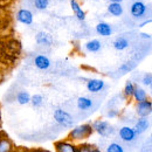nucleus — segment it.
Here are the masks:
<instances>
[{
	"label": "nucleus",
	"instance_id": "nucleus-1",
	"mask_svg": "<svg viewBox=\"0 0 152 152\" xmlns=\"http://www.w3.org/2000/svg\"><path fill=\"white\" fill-rule=\"evenodd\" d=\"M94 133V129L91 123H83L74 125L68 133V139L72 142H82L84 139H88Z\"/></svg>",
	"mask_w": 152,
	"mask_h": 152
},
{
	"label": "nucleus",
	"instance_id": "nucleus-2",
	"mask_svg": "<svg viewBox=\"0 0 152 152\" xmlns=\"http://www.w3.org/2000/svg\"><path fill=\"white\" fill-rule=\"evenodd\" d=\"M53 118L54 121L56 122L58 125H61L62 128H66V129H72L75 124V121H74V117L69 114L68 111L58 108L55 109L54 113H53Z\"/></svg>",
	"mask_w": 152,
	"mask_h": 152
},
{
	"label": "nucleus",
	"instance_id": "nucleus-3",
	"mask_svg": "<svg viewBox=\"0 0 152 152\" xmlns=\"http://www.w3.org/2000/svg\"><path fill=\"white\" fill-rule=\"evenodd\" d=\"M93 125V129H94V132H96L98 136L101 137H104V138H108L110 136H113L115 133V128L114 125H111L108 121L105 119H102V118H98L94 121L91 123Z\"/></svg>",
	"mask_w": 152,
	"mask_h": 152
},
{
	"label": "nucleus",
	"instance_id": "nucleus-4",
	"mask_svg": "<svg viewBox=\"0 0 152 152\" xmlns=\"http://www.w3.org/2000/svg\"><path fill=\"white\" fill-rule=\"evenodd\" d=\"M148 11H149V6L142 0H136L130 5V15L133 19L140 20L146 18Z\"/></svg>",
	"mask_w": 152,
	"mask_h": 152
},
{
	"label": "nucleus",
	"instance_id": "nucleus-5",
	"mask_svg": "<svg viewBox=\"0 0 152 152\" xmlns=\"http://www.w3.org/2000/svg\"><path fill=\"white\" fill-rule=\"evenodd\" d=\"M15 20L25 26H32L34 22V14L31 10L21 7L15 12Z\"/></svg>",
	"mask_w": 152,
	"mask_h": 152
},
{
	"label": "nucleus",
	"instance_id": "nucleus-6",
	"mask_svg": "<svg viewBox=\"0 0 152 152\" xmlns=\"http://www.w3.org/2000/svg\"><path fill=\"white\" fill-rule=\"evenodd\" d=\"M134 113L138 117H149L152 114V99L148 98L134 104Z\"/></svg>",
	"mask_w": 152,
	"mask_h": 152
},
{
	"label": "nucleus",
	"instance_id": "nucleus-7",
	"mask_svg": "<svg viewBox=\"0 0 152 152\" xmlns=\"http://www.w3.org/2000/svg\"><path fill=\"white\" fill-rule=\"evenodd\" d=\"M105 81L102 78H89L86 81V88L91 94H98L105 89Z\"/></svg>",
	"mask_w": 152,
	"mask_h": 152
},
{
	"label": "nucleus",
	"instance_id": "nucleus-8",
	"mask_svg": "<svg viewBox=\"0 0 152 152\" xmlns=\"http://www.w3.org/2000/svg\"><path fill=\"white\" fill-rule=\"evenodd\" d=\"M118 136H119V138H121L123 142H125V143H131V142H133V140L137 138L138 134L136 133L133 128L129 126V125H124V126L119 128V130H118Z\"/></svg>",
	"mask_w": 152,
	"mask_h": 152
},
{
	"label": "nucleus",
	"instance_id": "nucleus-9",
	"mask_svg": "<svg viewBox=\"0 0 152 152\" xmlns=\"http://www.w3.org/2000/svg\"><path fill=\"white\" fill-rule=\"evenodd\" d=\"M54 148L56 152H77V145L72 140H57Z\"/></svg>",
	"mask_w": 152,
	"mask_h": 152
},
{
	"label": "nucleus",
	"instance_id": "nucleus-10",
	"mask_svg": "<svg viewBox=\"0 0 152 152\" xmlns=\"http://www.w3.org/2000/svg\"><path fill=\"white\" fill-rule=\"evenodd\" d=\"M95 31L99 37H111L114 33V28L108 21H98L95 26Z\"/></svg>",
	"mask_w": 152,
	"mask_h": 152
},
{
	"label": "nucleus",
	"instance_id": "nucleus-11",
	"mask_svg": "<svg viewBox=\"0 0 152 152\" xmlns=\"http://www.w3.org/2000/svg\"><path fill=\"white\" fill-rule=\"evenodd\" d=\"M35 42L42 47H50L54 43V39L49 33L45 31H40L35 34Z\"/></svg>",
	"mask_w": 152,
	"mask_h": 152
},
{
	"label": "nucleus",
	"instance_id": "nucleus-12",
	"mask_svg": "<svg viewBox=\"0 0 152 152\" xmlns=\"http://www.w3.org/2000/svg\"><path fill=\"white\" fill-rule=\"evenodd\" d=\"M34 66L38 68L39 70H48L52 66V61L47 55L43 54H38L33 60Z\"/></svg>",
	"mask_w": 152,
	"mask_h": 152
},
{
	"label": "nucleus",
	"instance_id": "nucleus-13",
	"mask_svg": "<svg viewBox=\"0 0 152 152\" xmlns=\"http://www.w3.org/2000/svg\"><path fill=\"white\" fill-rule=\"evenodd\" d=\"M69 5H70V8H72L74 15H75L76 19L78 20V21H84V20L87 19V13L82 8V6H81L78 0H70Z\"/></svg>",
	"mask_w": 152,
	"mask_h": 152
},
{
	"label": "nucleus",
	"instance_id": "nucleus-14",
	"mask_svg": "<svg viewBox=\"0 0 152 152\" xmlns=\"http://www.w3.org/2000/svg\"><path fill=\"white\" fill-rule=\"evenodd\" d=\"M149 128H150V121L148 117H138V119L136 121V123L133 125V129L138 136L144 133Z\"/></svg>",
	"mask_w": 152,
	"mask_h": 152
},
{
	"label": "nucleus",
	"instance_id": "nucleus-15",
	"mask_svg": "<svg viewBox=\"0 0 152 152\" xmlns=\"http://www.w3.org/2000/svg\"><path fill=\"white\" fill-rule=\"evenodd\" d=\"M76 105H77L78 110H81V111H88V110H90L93 108L94 101L90 97H88V96H80L77 98V101H76Z\"/></svg>",
	"mask_w": 152,
	"mask_h": 152
},
{
	"label": "nucleus",
	"instance_id": "nucleus-16",
	"mask_svg": "<svg viewBox=\"0 0 152 152\" xmlns=\"http://www.w3.org/2000/svg\"><path fill=\"white\" fill-rule=\"evenodd\" d=\"M107 11L111 17H115V18H119L124 13L122 2H109V5L107 6Z\"/></svg>",
	"mask_w": 152,
	"mask_h": 152
},
{
	"label": "nucleus",
	"instance_id": "nucleus-17",
	"mask_svg": "<svg viewBox=\"0 0 152 152\" xmlns=\"http://www.w3.org/2000/svg\"><path fill=\"white\" fill-rule=\"evenodd\" d=\"M14 144L13 142L4 133L0 134V152H13Z\"/></svg>",
	"mask_w": 152,
	"mask_h": 152
},
{
	"label": "nucleus",
	"instance_id": "nucleus-18",
	"mask_svg": "<svg viewBox=\"0 0 152 152\" xmlns=\"http://www.w3.org/2000/svg\"><path fill=\"white\" fill-rule=\"evenodd\" d=\"M84 48L88 53H98L102 49V42L98 39H91L84 43Z\"/></svg>",
	"mask_w": 152,
	"mask_h": 152
},
{
	"label": "nucleus",
	"instance_id": "nucleus-19",
	"mask_svg": "<svg viewBox=\"0 0 152 152\" xmlns=\"http://www.w3.org/2000/svg\"><path fill=\"white\" fill-rule=\"evenodd\" d=\"M131 98L137 103V102H142V101L148 99V98H149V95H148V91H146L143 87H140V86H136V87H134L133 95Z\"/></svg>",
	"mask_w": 152,
	"mask_h": 152
},
{
	"label": "nucleus",
	"instance_id": "nucleus-20",
	"mask_svg": "<svg viewBox=\"0 0 152 152\" xmlns=\"http://www.w3.org/2000/svg\"><path fill=\"white\" fill-rule=\"evenodd\" d=\"M129 46H130L129 40L126 38H124V37H118V38L115 39L114 42H113V47L118 52L125 50L126 48H129Z\"/></svg>",
	"mask_w": 152,
	"mask_h": 152
},
{
	"label": "nucleus",
	"instance_id": "nucleus-21",
	"mask_svg": "<svg viewBox=\"0 0 152 152\" xmlns=\"http://www.w3.org/2000/svg\"><path fill=\"white\" fill-rule=\"evenodd\" d=\"M31 97L32 95L27 90H19L15 95V101L20 105H27L31 103Z\"/></svg>",
	"mask_w": 152,
	"mask_h": 152
},
{
	"label": "nucleus",
	"instance_id": "nucleus-22",
	"mask_svg": "<svg viewBox=\"0 0 152 152\" xmlns=\"http://www.w3.org/2000/svg\"><path fill=\"white\" fill-rule=\"evenodd\" d=\"M134 87L136 84L133 83L131 80H128L124 84V88H123V96L125 99H129L131 98L133 95V91H134Z\"/></svg>",
	"mask_w": 152,
	"mask_h": 152
},
{
	"label": "nucleus",
	"instance_id": "nucleus-23",
	"mask_svg": "<svg viewBox=\"0 0 152 152\" xmlns=\"http://www.w3.org/2000/svg\"><path fill=\"white\" fill-rule=\"evenodd\" d=\"M77 152H103L98 146L89 143H82L77 145Z\"/></svg>",
	"mask_w": 152,
	"mask_h": 152
},
{
	"label": "nucleus",
	"instance_id": "nucleus-24",
	"mask_svg": "<svg viewBox=\"0 0 152 152\" xmlns=\"http://www.w3.org/2000/svg\"><path fill=\"white\" fill-rule=\"evenodd\" d=\"M43 102H45V97L41 95V94H34L31 97V103L33 108L38 109V108H41L43 105Z\"/></svg>",
	"mask_w": 152,
	"mask_h": 152
},
{
	"label": "nucleus",
	"instance_id": "nucleus-25",
	"mask_svg": "<svg viewBox=\"0 0 152 152\" xmlns=\"http://www.w3.org/2000/svg\"><path fill=\"white\" fill-rule=\"evenodd\" d=\"M50 5V0H33V6L38 11H46Z\"/></svg>",
	"mask_w": 152,
	"mask_h": 152
},
{
	"label": "nucleus",
	"instance_id": "nucleus-26",
	"mask_svg": "<svg viewBox=\"0 0 152 152\" xmlns=\"http://www.w3.org/2000/svg\"><path fill=\"white\" fill-rule=\"evenodd\" d=\"M105 152H124V148L117 142H111L105 148Z\"/></svg>",
	"mask_w": 152,
	"mask_h": 152
},
{
	"label": "nucleus",
	"instance_id": "nucleus-27",
	"mask_svg": "<svg viewBox=\"0 0 152 152\" xmlns=\"http://www.w3.org/2000/svg\"><path fill=\"white\" fill-rule=\"evenodd\" d=\"M136 68V63L132 62V61H128V62H125V63H123L119 68H118V70L121 72V73H123V74H125V73H129V72H131Z\"/></svg>",
	"mask_w": 152,
	"mask_h": 152
},
{
	"label": "nucleus",
	"instance_id": "nucleus-28",
	"mask_svg": "<svg viewBox=\"0 0 152 152\" xmlns=\"http://www.w3.org/2000/svg\"><path fill=\"white\" fill-rule=\"evenodd\" d=\"M142 83L145 86V87H150L152 84V74L151 73H146L144 74L142 77Z\"/></svg>",
	"mask_w": 152,
	"mask_h": 152
},
{
	"label": "nucleus",
	"instance_id": "nucleus-29",
	"mask_svg": "<svg viewBox=\"0 0 152 152\" xmlns=\"http://www.w3.org/2000/svg\"><path fill=\"white\" fill-rule=\"evenodd\" d=\"M119 116V110L116 109V108H110L108 111H107V117L113 119V118H117Z\"/></svg>",
	"mask_w": 152,
	"mask_h": 152
},
{
	"label": "nucleus",
	"instance_id": "nucleus-30",
	"mask_svg": "<svg viewBox=\"0 0 152 152\" xmlns=\"http://www.w3.org/2000/svg\"><path fill=\"white\" fill-rule=\"evenodd\" d=\"M149 23H152V18L144 20L142 23H139V27H140V28H142V27H145V26H146V25H149Z\"/></svg>",
	"mask_w": 152,
	"mask_h": 152
},
{
	"label": "nucleus",
	"instance_id": "nucleus-31",
	"mask_svg": "<svg viewBox=\"0 0 152 152\" xmlns=\"http://www.w3.org/2000/svg\"><path fill=\"white\" fill-rule=\"evenodd\" d=\"M140 38L142 39H151V34L143 32V33H140Z\"/></svg>",
	"mask_w": 152,
	"mask_h": 152
},
{
	"label": "nucleus",
	"instance_id": "nucleus-32",
	"mask_svg": "<svg viewBox=\"0 0 152 152\" xmlns=\"http://www.w3.org/2000/svg\"><path fill=\"white\" fill-rule=\"evenodd\" d=\"M110 2H122L123 0H109Z\"/></svg>",
	"mask_w": 152,
	"mask_h": 152
},
{
	"label": "nucleus",
	"instance_id": "nucleus-33",
	"mask_svg": "<svg viewBox=\"0 0 152 152\" xmlns=\"http://www.w3.org/2000/svg\"><path fill=\"white\" fill-rule=\"evenodd\" d=\"M151 136H152V132H151Z\"/></svg>",
	"mask_w": 152,
	"mask_h": 152
}]
</instances>
